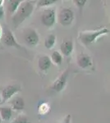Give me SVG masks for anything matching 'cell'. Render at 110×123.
Wrapping results in <instances>:
<instances>
[{"label": "cell", "instance_id": "7402d4cb", "mask_svg": "<svg viewBox=\"0 0 110 123\" xmlns=\"http://www.w3.org/2000/svg\"><path fill=\"white\" fill-rule=\"evenodd\" d=\"M4 16V9H3V6H0V20Z\"/></svg>", "mask_w": 110, "mask_h": 123}, {"label": "cell", "instance_id": "4fadbf2b", "mask_svg": "<svg viewBox=\"0 0 110 123\" xmlns=\"http://www.w3.org/2000/svg\"><path fill=\"white\" fill-rule=\"evenodd\" d=\"M13 116V110L9 106H3L0 107V117L2 121L8 122Z\"/></svg>", "mask_w": 110, "mask_h": 123}, {"label": "cell", "instance_id": "ffe728a7", "mask_svg": "<svg viewBox=\"0 0 110 123\" xmlns=\"http://www.w3.org/2000/svg\"><path fill=\"white\" fill-rule=\"evenodd\" d=\"M73 2L75 3V4L79 7L80 10H82V7L85 6V3H86L85 0H76V1H73Z\"/></svg>", "mask_w": 110, "mask_h": 123}, {"label": "cell", "instance_id": "5b68a950", "mask_svg": "<svg viewBox=\"0 0 110 123\" xmlns=\"http://www.w3.org/2000/svg\"><path fill=\"white\" fill-rule=\"evenodd\" d=\"M1 39H3V43H4L6 45H7V46L14 47L18 49H24V48L17 42L13 31H12L11 30H9L8 28H4L3 32L2 33Z\"/></svg>", "mask_w": 110, "mask_h": 123}, {"label": "cell", "instance_id": "8fae6325", "mask_svg": "<svg viewBox=\"0 0 110 123\" xmlns=\"http://www.w3.org/2000/svg\"><path fill=\"white\" fill-rule=\"evenodd\" d=\"M9 105L12 110L14 111H21L25 108V101L21 97L15 96L13 97L9 100Z\"/></svg>", "mask_w": 110, "mask_h": 123}, {"label": "cell", "instance_id": "d4e9b609", "mask_svg": "<svg viewBox=\"0 0 110 123\" xmlns=\"http://www.w3.org/2000/svg\"><path fill=\"white\" fill-rule=\"evenodd\" d=\"M2 104V98H1V97H0V104Z\"/></svg>", "mask_w": 110, "mask_h": 123}, {"label": "cell", "instance_id": "30bf717a", "mask_svg": "<svg viewBox=\"0 0 110 123\" xmlns=\"http://www.w3.org/2000/svg\"><path fill=\"white\" fill-rule=\"evenodd\" d=\"M77 62L79 67L82 69H87L91 67L92 65V60L91 57L86 53H81L77 56Z\"/></svg>", "mask_w": 110, "mask_h": 123}, {"label": "cell", "instance_id": "ba28073f", "mask_svg": "<svg viewBox=\"0 0 110 123\" xmlns=\"http://www.w3.org/2000/svg\"><path fill=\"white\" fill-rule=\"evenodd\" d=\"M19 91H21V87L17 85H8L4 88L2 91V104L10 100L13 97V95L17 94Z\"/></svg>", "mask_w": 110, "mask_h": 123}, {"label": "cell", "instance_id": "484cf974", "mask_svg": "<svg viewBox=\"0 0 110 123\" xmlns=\"http://www.w3.org/2000/svg\"><path fill=\"white\" fill-rule=\"evenodd\" d=\"M3 122V121H2V119H1V117H0V123H2Z\"/></svg>", "mask_w": 110, "mask_h": 123}, {"label": "cell", "instance_id": "e0dca14e", "mask_svg": "<svg viewBox=\"0 0 110 123\" xmlns=\"http://www.w3.org/2000/svg\"><path fill=\"white\" fill-rule=\"evenodd\" d=\"M56 0H40L38 2L37 7H48L49 6L54 4L56 3Z\"/></svg>", "mask_w": 110, "mask_h": 123}, {"label": "cell", "instance_id": "3957f363", "mask_svg": "<svg viewBox=\"0 0 110 123\" xmlns=\"http://www.w3.org/2000/svg\"><path fill=\"white\" fill-rule=\"evenodd\" d=\"M58 22L63 26L71 25L74 20V12L70 7H63L60 9L58 15Z\"/></svg>", "mask_w": 110, "mask_h": 123}, {"label": "cell", "instance_id": "7c38bea8", "mask_svg": "<svg viewBox=\"0 0 110 123\" xmlns=\"http://www.w3.org/2000/svg\"><path fill=\"white\" fill-rule=\"evenodd\" d=\"M51 64L52 62L50 57L47 55H42L38 60V66L42 71H46L49 70V67H51Z\"/></svg>", "mask_w": 110, "mask_h": 123}, {"label": "cell", "instance_id": "9c48e42d", "mask_svg": "<svg viewBox=\"0 0 110 123\" xmlns=\"http://www.w3.org/2000/svg\"><path fill=\"white\" fill-rule=\"evenodd\" d=\"M73 41L71 38H66L62 41L60 45L61 54L64 56H70L73 51Z\"/></svg>", "mask_w": 110, "mask_h": 123}, {"label": "cell", "instance_id": "44dd1931", "mask_svg": "<svg viewBox=\"0 0 110 123\" xmlns=\"http://www.w3.org/2000/svg\"><path fill=\"white\" fill-rule=\"evenodd\" d=\"M71 115H67L65 117L64 120H63V123H71Z\"/></svg>", "mask_w": 110, "mask_h": 123}, {"label": "cell", "instance_id": "2e32d148", "mask_svg": "<svg viewBox=\"0 0 110 123\" xmlns=\"http://www.w3.org/2000/svg\"><path fill=\"white\" fill-rule=\"evenodd\" d=\"M51 62H53L55 65H61L62 62H63V56L58 51H54L53 52L50 57Z\"/></svg>", "mask_w": 110, "mask_h": 123}, {"label": "cell", "instance_id": "9a60e30c", "mask_svg": "<svg viewBox=\"0 0 110 123\" xmlns=\"http://www.w3.org/2000/svg\"><path fill=\"white\" fill-rule=\"evenodd\" d=\"M55 42H56V36L53 34H50V35H49L46 37L45 40V46L46 49H50L54 46Z\"/></svg>", "mask_w": 110, "mask_h": 123}, {"label": "cell", "instance_id": "cb8c5ba5", "mask_svg": "<svg viewBox=\"0 0 110 123\" xmlns=\"http://www.w3.org/2000/svg\"><path fill=\"white\" fill-rule=\"evenodd\" d=\"M4 3L3 1H2V0H0V6H3V3Z\"/></svg>", "mask_w": 110, "mask_h": 123}, {"label": "cell", "instance_id": "8992f818", "mask_svg": "<svg viewBox=\"0 0 110 123\" xmlns=\"http://www.w3.org/2000/svg\"><path fill=\"white\" fill-rule=\"evenodd\" d=\"M68 75H69V69L67 68V69H66V70L54 80V82L51 85L52 90L56 91V92H61V91L65 88Z\"/></svg>", "mask_w": 110, "mask_h": 123}, {"label": "cell", "instance_id": "ac0fdd59", "mask_svg": "<svg viewBox=\"0 0 110 123\" xmlns=\"http://www.w3.org/2000/svg\"><path fill=\"white\" fill-rule=\"evenodd\" d=\"M10 123H31V121L29 120V118L25 115H19L18 117H17V118H15L12 122Z\"/></svg>", "mask_w": 110, "mask_h": 123}, {"label": "cell", "instance_id": "277c9868", "mask_svg": "<svg viewBox=\"0 0 110 123\" xmlns=\"http://www.w3.org/2000/svg\"><path fill=\"white\" fill-rule=\"evenodd\" d=\"M56 21L55 10L52 7H48L43 12L41 16V22L45 26L50 28L53 26Z\"/></svg>", "mask_w": 110, "mask_h": 123}, {"label": "cell", "instance_id": "52a82bcc", "mask_svg": "<svg viewBox=\"0 0 110 123\" xmlns=\"http://www.w3.org/2000/svg\"><path fill=\"white\" fill-rule=\"evenodd\" d=\"M23 37L25 42L30 46H35L39 42V37L37 31L32 28H27L24 31Z\"/></svg>", "mask_w": 110, "mask_h": 123}, {"label": "cell", "instance_id": "7a4b0ae2", "mask_svg": "<svg viewBox=\"0 0 110 123\" xmlns=\"http://www.w3.org/2000/svg\"><path fill=\"white\" fill-rule=\"evenodd\" d=\"M107 34H109V30L107 28H102L93 31H82L79 33V40L83 45L89 46L91 43H95V41L98 38Z\"/></svg>", "mask_w": 110, "mask_h": 123}, {"label": "cell", "instance_id": "6da1fadb", "mask_svg": "<svg viewBox=\"0 0 110 123\" xmlns=\"http://www.w3.org/2000/svg\"><path fill=\"white\" fill-rule=\"evenodd\" d=\"M34 3L29 1H22L17 8V12L13 16V23L15 27H17L19 25L28 18L34 11Z\"/></svg>", "mask_w": 110, "mask_h": 123}, {"label": "cell", "instance_id": "d6986e66", "mask_svg": "<svg viewBox=\"0 0 110 123\" xmlns=\"http://www.w3.org/2000/svg\"><path fill=\"white\" fill-rule=\"evenodd\" d=\"M49 109V106L48 104L46 103H42V104L39 106V108H38V112H39V114L44 115L45 113H47Z\"/></svg>", "mask_w": 110, "mask_h": 123}, {"label": "cell", "instance_id": "603a6c76", "mask_svg": "<svg viewBox=\"0 0 110 123\" xmlns=\"http://www.w3.org/2000/svg\"><path fill=\"white\" fill-rule=\"evenodd\" d=\"M2 33H3V30H2L1 26H0V39H1V37H2Z\"/></svg>", "mask_w": 110, "mask_h": 123}, {"label": "cell", "instance_id": "5bb4252c", "mask_svg": "<svg viewBox=\"0 0 110 123\" xmlns=\"http://www.w3.org/2000/svg\"><path fill=\"white\" fill-rule=\"evenodd\" d=\"M21 2L22 1H21V0H10V1H7V10L9 15H14V13L17 12V10L20 4L21 3Z\"/></svg>", "mask_w": 110, "mask_h": 123}]
</instances>
